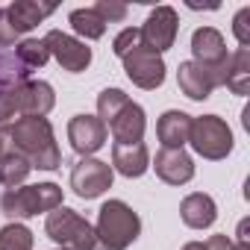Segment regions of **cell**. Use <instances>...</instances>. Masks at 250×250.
Wrapping results in <instances>:
<instances>
[{
  "label": "cell",
  "instance_id": "cell-1",
  "mask_svg": "<svg viewBox=\"0 0 250 250\" xmlns=\"http://www.w3.org/2000/svg\"><path fill=\"white\" fill-rule=\"evenodd\" d=\"M3 136L12 150H18L33 168L56 171L62 165V153L47 118H18L3 127Z\"/></svg>",
  "mask_w": 250,
  "mask_h": 250
},
{
  "label": "cell",
  "instance_id": "cell-2",
  "mask_svg": "<svg viewBox=\"0 0 250 250\" xmlns=\"http://www.w3.org/2000/svg\"><path fill=\"white\" fill-rule=\"evenodd\" d=\"M142 232V218L124 200H106L97 212L94 250H127Z\"/></svg>",
  "mask_w": 250,
  "mask_h": 250
},
{
  "label": "cell",
  "instance_id": "cell-3",
  "mask_svg": "<svg viewBox=\"0 0 250 250\" xmlns=\"http://www.w3.org/2000/svg\"><path fill=\"white\" fill-rule=\"evenodd\" d=\"M56 106L53 85L44 80H30L6 94H0V121H18V118H44Z\"/></svg>",
  "mask_w": 250,
  "mask_h": 250
},
{
  "label": "cell",
  "instance_id": "cell-4",
  "mask_svg": "<svg viewBox=\"0 0 250 250\" xmlns=\"http://www.w3.org/2000/svg\"><path fill=\"white\" fill-rule=\"evenodd\" d=\"M62 206V188L56 183H39V186H18L6 188L0 197V209L6 218H33L39 212H53Z\"/></svg>",
  "mask_w": 250,
  "mask_h": 250
},
{
  "label": "cell",
  "instance_id": "cell-5",
  "mask_svg": "<svg viewBox=\"0 0 250 250\" xmlns=\"http://www.w3.org/2000/svg\"><path fill=\"white\" fill-rule=\"evenodd\" d=\"M44 232L62 247V250H94V227L77 215L74 209L68 206H59L53 212H47V221H44Z\"/></svg>",
  "mask_w": 250,
  "mask_h": 250
},
{
  "label": "cell",
  "instance_id": "cell-6",
  "mask_svg": "<svg viewBox=\"0 0 250 250\" xmlns=\"http://www.w3.org/2000/svg\"><path fill=\"white\" fill-rule=\"evenodd\" d=\"M188 145L194 147L197 156L218 162V159H227L232 153V130L218 115H200V118H191Z\"/></svg>",
  "mask_w": 250,
  "mask_h": 250
},
{
  "label": "cell",
  "instance_id": "cell-7",
  "mask_svg": "<svg viewBox=\"0 0 250 250\" xmlns=\"http://www.w3.org/2000/svg\"><path fill=\"white\" fill-rule=\"evenodd\" d=\"M112 180H115V171L109 162H100L94 156H83L74 171H71V188L77 197L83 200H94L100 197L106 188H112Z\"/></svg>",
  "mask_w": 250,
  "mask_h": 250
},
{
  "label": "cell",
  "instance_id": "cell-8",
  "mask_svg": "<svg viewBox=\"0 0 250 250\" xmlns=\"http://www.w3.org/2000/svg\"><path fill=\"white\" fill-rule=\"evenodd\" d=\"M121 59H124V71H127V77L139 88L153 91V88H159L165 83V62H162V56L153 53V50H147L142 42L127 56H121Z\"/></svg>",
  "mask_w": 250,
  "mask_h": 250
},
{
  "label": "cell",
  "instance_id": "cell-9",
  "mask_svg": "<svg viewBox=\"0 0 250 250\" xmlns=\"http://www.w3.org/2000/svg\"><path fill=\"white\" fill-rule=\"evenodd\" d=\"M177 30H180L177 12H174L171 6H156V9L147 15L145 27H142L139 33H142V44H145L147 50H153V53L162 56L168 47H174Z\"/></svg>",
  "mask_w": 250,
  "mask_h": 250
},
{
  "label": "cell",
  "instance_id": "cell-10",
  "mask_svg": "<svg viewBox=\"0 0 250 250\" xmlns=\"http://www.w3.org/2000/svg\"><path fill=\"white\" fill-rule=\"evenodd\" d=\"M177 83L188 100H206L218 85H224V68H206L188 59V62H180Z\"/></svg>",
  "mask_w": 250,
  "mask_h": 250
},
{
  "label": "cell",
  "instance_id": "cell-11",
  "mask_svg": "<svg viewBox=\"0 0 250 250\" xmlns=\"http://www.w3.org/2000/svg\"><path fill=\"white\" fill-rule=\"evenodd\" d=\"M44 47L50 56H56V62L71 71V74H80L91 65V47H85V42H77L74 36L68 33H59V30H50L44 39Z\"/></svg>",
  "mask_w": 250,
  "mask_h": 250
},
{
  "label": "cell",
  "instance_id": "cell-12",
  "mask_svg": "<svg viewBox=\"0 0 250 250\" xmlns=\"http://www.w3.org/2000/svg\"><path fill=\"white\" fill-rule=\"evenodd\" d=\"M68 142L80 156H94L106 145V124L97 115H74L68 121Z\"/></svg>",
  "mask_w": 250,
  "mask_h": 250
},
{
  "label": "cell",
  "instance_id": "cell-13",
  "mask_svg": "<svg viewBox=\"0 0 250 250\" xmlns=\"http://www.w3.org/2000/svg\"><path fill=\"white\" fill-rule=\"evenodd\" d=\"M156 177L168 186H186L194 177V162L183 147H162L153 159Z\"/></svg>",
  "mask_w": 250,
  "mask_h": 250
},
{
  "label": "cell",
  "instance_id": "cell-14",
  "mask_svg": "<svg viewBox=\"0 0 250 250\" xmlns=\"http://www.w3.org/2000/svg\"><path fill=\"white\" fill-rule=\"evenodd\" d=\"M191 62L206 65V68H224L227 65V42L215 27H200L191 36Z\"/></svg>",
  "mask_w": 250,
  "mask_h": 250
},
{
  "label": "cell",
  "instance_id": "cell-15",
  "mask_svg": "<svg viewBox=\"0 0 250 250\" xmlns=\"http://www.w3.org/2000/svg\"><path fill=\"white\" fill-rule=\"evenodd\" d=\"M109 130L115 136V145H136L145 139V130H147V118H145V109L139 103H127L118 115L115 121L109 124Z\"/></svg>",
  "mask_w": 250,
  "mask_h": 250
},
{
  "label": "cell",
  "instance_id": "cell-16",
  "mask_svg": "<svg viewBox=\"0 0 250 250\" xmlns=\"http://www.w3.org/2000/svg\"><path fill=\"white\" fill-rule=\"evenodd\" d=\"M150 168V153L145 147V142L136 145H115L112 147V171L124 174V177H142Z\"/></svg>",
  "mask_w": 250,
  "mask_h": 250
},
{
  "label": "cell",
  "instance_id": "cell-17",
  "mask_svg": "<svg viewBox=\"0 0 250 250\" xmlns=\"http://www.w3.org/2000/svg\"><path fill=\"white\" fill-rule=\"evenodd\" d=\"M180 218H183V224L191 227V229H206V227L215 224L218 206H215V200H212L209 194L194 191V194L183 197V203H180Z\"/></svg>",
  "mask_w": 250,
  "mask_h": 250
},
{
  "label": "cell",
  "instance_id": "cell-18",
  "mask_svg": "<svg viewBox=\"0 0 250 250\" xmlns=\"http://www.w3.org/2000/svg\"><path fill=\"white\" fill-rule=\"evenodd\" d=\"M53 12H56L53 3H33V0H18V3L6 6V18H9V24H12V30L18 36L21 33H30L33 27H39Z\"/></svg>",
  "mask_w": 250,
  "mask_h": 250
},
{
  "label": "cell",
  "instance_id": "cell-19",
  "mask_svg": "<svg viewBox=\"0 0 250 250\" xmlns=\"http://www.w3.org/2000/svg\"><path fill=\"white\" fill-rule=\"evenodd\" d=\"M188 133H191V115L180 112V109H168L159 124H156V136L162 142V147H183L188 145Z\"/></svg>",
  "mask_w": 250,
  "mask_h": 250
},
{
  "label": "cell",
  "instance_id": "cell-20",
  "mask_svg": "<svg viewBox=\"0 0 250 250\" xmlns=\"http://www.w3.org/2000/svg\"><path fill=\"white\" fill-rule=\"evenodd\" d=\"M224 85L238 94V97H247L250 91V47H238L235 53L227 56V65H224Z\"/></svg>",
  "mask_w": 250,
  "mask_h": 250
},
{
  "label": "cell",
  "instance_id": "cell-21",
  "mask_svg": "<svg viewBox=\"0 0 250 250\" xmlns=\"http://www.w3.org/2000/svg\"><path fill=\"white\" fill-rule=\"evenodd\" d=\"M33 165L18 153V150H6L3 156H0V186H6V188H18L27 177H30Z\"/></svg>",
  "mask_w": 250,
  "mask_h": 250
},
{
  "label": "cell",
  "instance_id": "cell-22",
  "mask_svg": "<svg viewBox=\"0 0 250 250\" xmlns=\"http://www.w3.org/2000/svg\"><path fill=\"white\" fill-rule=\"evenodd\" d=\"M68 24L74 27L77 36H83V39H88V42H94V39H100V36L106 33V21H103L94 9H74V12L68 15Z\"/></svg>",
  "mask_w": 250,
  "mask_h": 250
},
{
  "label": "cell",
  "instance_id": "cell-23",
  "mask_svg": "<svg viewBox=\"0 0 250 250\" xmlns=\"http://www.w3.org/2000/svg\"><path fill=\"white\" fill-rule=\"evenodd\" d=\"M130 103V97L124 94L121 88H103L100 94H97V118L103 121V124H112L115 121V115Z\"/></svg>",
  "mask_w": 250,
  "mask_h": 250
},
{
  "label": "cell",
  "instance_id": "cell-24",
  "mask_svg": "<svg viewBox=\"0 0 250 250\" xmlns=\"http://www.w3.org/2000/svg\"><path fill=\"white\" fill-rule=\"evenodd\" d=\"M0 250H33V232L24 224H6L0 229Z\"/></svg>",
  "mask_w": 250,
  "mask_h": 250
},
{
  "label": "cell",
  "instance_id": "cell-25",
  "mask_svg": "<svg viewBox=\"0 0 250 250\" xmlns=\"http://www.w3.org/2000/svg\"><path fill=\"white\" fill-rule=\"evenodd\" d=\"M15 50H18V59H21L24 65H30V68H42V65L50 59L44 42H39V39H27V42H21Z\"/></svg>",
  "mask_w": 250,
  "mask_h": 250
},
{
  "label": "cell",
  "instance_id": "cell-26",
  "mask_svg": "<svg viewBox=\"0 0 250 250\" xmlns=\"http://www.w3.org/2000/svg\"><path fill=\"white\" fill-rule=\"evenodd\" d=\"M142 42V33L136 30V27H127V30H121L118 36H115V42H112V50L118 53V56H127L136 44Z\"/></svg>",
  "mask_w": 250,
  "mask_h": 250
},
{
  "label": "cell",
  "instance_id": "cell-27",
  "mask_svg": "<svg viewBox=\"0 0 250 250\" xmlns=\"http://www.w3.org/2000/svg\"><path fill=\"white\" fill-rule=\"evenodd\" d=\"M91 9H94L106 24H112V21H124V18H127V12H130L124 3H109V0H100V3L91 6Z\"/></svg>",
  "mask_w": 250,
  "mask_h": 250
},
{
  "label": "cell",
  "instance_id": "cell-28",
  "mask_svg": "<svg viewBox=\"0 0 250 250\" xmlns=\"http://www.w3.org/2000/svg\"><path fill=\"white\" fill-rule=\"evenodd\" d=\"M247 21H250V6L238 9V15H235V21H232V33H235V39H238L241 47L250 44V27H247Z\"/></svg>",
  "mask_w": 250,
  "mask_h": 250
},
{
  "label": "cell",
  "instance_id": "cell-29",
  "mask_svg": "<svg viewBox=\"0 0 250 250\" xmlns=\"http://www.w3.org/2000/svg\"><path fill=\"white\" fill-rule=\"evenodd\" d=\"M18 39V33L12 30L9 18H6V9H0V44H12Z\"/></svg>",
  "mask_w": 250,
  "mask_h": 250
},
{
  "label": "cell",
  "instance_id": "cell-30",
  "mask_svg": "<svg viewBox=\"0 0 250 250\" xmlns=\"http://www.w3.org/2000/svg\"><path fill=\"white\" fill-rule=\"evenodd\" d=\"M206 244V250H229L232 247V241L227 238V235H212L209 241H203Z\"/></svg>",
  "mask_w": 250,
  "mask_h": 250
},
{
  "label": "cell",
  "instance_id": "cell-31",
  "mask_svg": "<svg viewBox=\"0 0 250 250\" xmlns=\"http://www.w3.org/2000/svg\"><path fill=\"white\" fill-rule=\"evenodd\" d=\"M183 250H206V244L203 241H188V244H183Z\"/></svg>",
  "mask_w": 250,
  "mask_h": 250
},
{
  "label": "cell",
  "instance_id": "cell-32",
  "mask_svg": "<svg viewBox=\"0 0 250 250\" xmlns=\"http://www.w3.org/2000/svg\"><path fill=\"white\" fill-rule=\"evenodd\" d=\"M6 145H9V142H6V136H3V130H0V156H3V153H6V150H9V147H6Z\"/></svg>",
  "mask_w": 250,
  "mask_h": 250
},
{
  "label": "cell",
  "instance_id": "cell-33",
  "mask_svg": "<svg viewBox=\"0 0 250 250\" xmlns=\"http://www.w3.org/2000/svg\"><path fill=\"white\" fill-rule=\"evenodd\" d=\"M229 250H250V244H247V241H232Z\"/></svg>",
  "mask_w": 250,
  "mask_h": 250
},
{
  "label": "cell",
  "instance_id": "cell-34",
  "mask_svg": "<svg viewBox=\"0 0 250 250\" xmlns=\"http://www.w3.org/2000/svg\"><path fill=\"white\" fill-rule=\"evenodd\" d=\"M59 250H62V247H59Z\"/></svg>",
  "mask_w": 250,
  "mask_h": 250
}]
</instances>
